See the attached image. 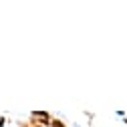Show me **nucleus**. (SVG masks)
I'll use <instances>...</instances> for the list:
<instances>
[{"label": "nucleus", "instance_id": "obj_3", "mask_svg": "<svg viewBox=\"0 0 127 127\" xmlns=\"http://www.w3.org/2000/svg\"><path fill=\"white\" fill-rule=\"evenodd\" d=\"M18 127H32L30 123H18Z\"/></svg>", "mask_w": 127, "mask_h": 127}, {"label": "nucleus", "instance_id": "obj_1", "mask_svg": "<svg viewBox=\"0 0 127 127\" xmlns=\"http://www.w3.org/2000/svg\"><path fill=\"white\" fill-rule=\"evenodd\" d=\"M51 127H67V125L63 123L61 119H55V117H53V119H51Z\"/></svg>", "mask_w": 127, "mask_h": 127}, {"label": "nucleus", "instance_id": "obj_4", "mask_svg": "<svg viewBox=\"0 0 127 127\" xmlns=\"http://www.w3.org/2000/svg\"><path fill=\"white\" fill-rule=\"evenodd\" d=\"M125 125H127V119H125Z\"/></svg>", "mask_w": 127, "mask_h": 127}, {"label": "nucleus", "instance_id": "obj_2", "mask_svg": "<svg viewBox=\"0 0 127 127\" xmlns=\"http://www.w3.org/2000/svg\"><path fill=\"white\" fill-rule=\"evenodd\" d=\"M6 125V117H0V127H4Z\"/></svg>", "mask_w": 127, "mask_h": 127}]
</instances>
